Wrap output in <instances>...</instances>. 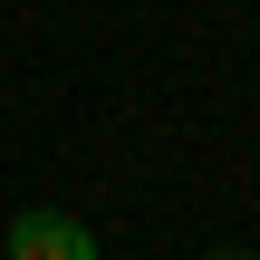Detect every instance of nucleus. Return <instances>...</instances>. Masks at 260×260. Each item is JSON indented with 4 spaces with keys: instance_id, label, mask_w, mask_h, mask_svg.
I'll list each match as a JSON object with an SVG mask.
<instances>
[{
    "instance_id": "f257e3e1",
    "label": "nucleus",
    "mask_w": 260,
    "mask_h": 260,
    "mask_svg": "<svg viewBox=\"0 0 260 260\" xmlns=\"http://www.w3.org/2000/svg\"><path fill=\"white\" fill-rule=\"evenodd\" d=\"M10 260H96V232L68 212H19L10 222Z\"/></svg>"
},
{
    "instance_id": "f03ea898",
    "label": "nucleus",
    "mask_w": 260,
    "mask_h": 260,
    "mask_svg": "<svg viewBox=\"0 0 260 260\" xmlns=\"http://www.w3.org/2000/svg\"><path fill=\"white\" fill-rule=\"evenodd\" d=\"M212 260H251V251H212Z\"/></svg>"
}]
</instances>
